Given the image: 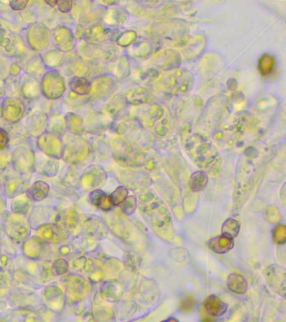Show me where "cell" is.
<instances>
[{
	"instance_id": "6da1fadb",
	"label": "cell",
	"mask_w": 286,
	"mask_h": 322,
	"mask_svg": "<svg viewBox=\"0 0 286 322\" xmlns=\"http://www.w3.org/2000/svg\"><path fill=\"white\" fill-rule=\"evenodd\" d=\"M0 47L12 57L20 56L25 50L22 38L3 21H0Z\"/></svg>"
},
{
	"instance_id": "7a4b0ae2",
	"label": "cell",
	"mask_w": 286,
	"mask_h": 322,
	"mask_svg": "<svg viewBox=\"0 0 286 322\" xmlns=\"http://www.w3.org/2000/svg\"><path fill=\"white\" fill-rule=\"evenodd\" d=\"M5 229L10 238L20 243L30 237L31 228L25 216L11 214L5 222Z\"/></svg>"
},
{
	"instance_id": "3957f363",
	"label": "cell",
	"mask_w": 286,
	"mask_h": 322,
	"mask_svg": "<svg viewBox=\"0 0 286 322\" xmlns=\"http://www.w3.org/2000/svg\"><path fill=\"white\" fill-rule=\"evenodd\" d=\"M41 92L49 99H58L66 91L65 81L55 71L46 72L41 81Z\"/></svg>"
},
{
	"instance_id": "277c9868",
	"label": "cell",
	"mask_w": 286,
	"mask_h": 322,
	"mask_svg": "<svg viewBox=\"0 0 286 322\" xmlns=\"http://www.w3.org/2000/svg\"><path fill=\"white\" fill-rule=\"evenodd\" d=\"M38 147L43 154L52 159H61L63 157V143L60 138L54 133L40 134L37 141Z\"/></svg>"
},
{
	"instance_id": "5b68a950",
	"label": "cell",
	"mask_w": 286,
	"mask_h": 322,
	"mask_svg": "<svg viewBox=\"0 0 286 322\" xmlns=\"http://www.w3.org/2000/svg\"><path fill=\"white\" fill-rule=\"evenodd\" d=\"M50 36V30L40 23L33 24L27 30L28 43L35 50H43L47 47Z\"/></svg>"
},
{
	"instance_id": "8992f818",
	"label": "cell",
	"mask_w": 286,
	"mask_h": 322,
	"mask_svg": "<svg viewBox=\"0 0 286 322\" xmlns=\"http://www.w3.org/2000/svg\"><path fill=\"white\" fill-rule=\"evenodd\" d=\"M87 154L88 145L84 139H72L63 149V159L67 163L77 165L84 160L87 158Z\"/></svg>"
},
{
	"instance_id": "52a82bcc",
	"label": "cell",
	"mask_w": 286,
	"mask_h": 322,
	"mask_svg": "<svg viewBox=\"0 0 286 322\" xmlns=\"http://www.w3.org/2000/svg\"><path fill=\"white\" fill-rule=\"evenodd\" d=\"M13 165L19 173H31L35 170V154L27 147H19L13 154Z\"/></svg>"
},
{
	"instance_id": "ba28073f",
	"label": "cell",
	"mask_w": 286,
	"mask_h": 322,
	"mask_svg": "<svg viewBox=\"0 0 286 322\" xmlns=\"http://www.w3.org/2000/svg\"><path fill=\"white\" fill-rule=\"evenodd\" d=\"M36 231L38 237L47 243L58 244L69 238V232L58 223H47Z\"/></svg>"
},
{
	"instance_id": "9c48e42d",
	"label": "cell",
	"mask_w": 286,
	"mask_h": 322,
	"mask_svg": "<svg viewBox=\"0 0 286 322\" xmlns=\"http://www.w3.org/2000/svg\"><path fill=\"white\" fill-rule=\"evenodd\" d=\"M25 107L22 101L15 97H9L2 103V116L10 123L20 121L25 114Z\"/></svg>"
},
{
	"instance_id": "30bf717a",
	"label": "cell",
	"mask_w": 286,
	"mask_h": 322,
	"mask_svg": "<svg viewBox=\"0 0 286 322\" xmlns=\"http://www.w3.org/2000/svg\"><path fill=\"white\" fill-rule=\"evenodd\" d=\"M53 43L58 50L63 52H68L76 46L75 36L68 28L61 26L55 29L53 33Z\"/></svg>"
},
{
	"instance_id": "8fae6325",
	"label": "cell",
	"mask_w": 286,
	"mask_h": 322,
	"mask_svg": "<svg viewBox=\"0 0 286 322\" xmlns=\"http://www.w3.org/2000/svg\"><path fill=\"white\" fill-rule=\"evenodd\" d=\"M65 286L68 294L72 297H82L90 290L88 281L77 275H71L66 278Z\"/></svg>"
},
{
	"instance_id": "7c38bea8",
	"label": "cell",
	"mask_w": 286,
	"mask_h": 322,
	"mask_svg": "<svg viewBox=\"0 0 286 322\" xmlns=\"http://www.w3.org/2000/svg\"><path fill=\"white\" fill-rule=\"evenodd\" d=\"M47 246V243H45L38 236H35L25 241L23 246V252L25 257L30 259H40L43 256H45Z\"/></svg>"
},
{
	"instance_id": "4fadbf2b",
	"label": "cell",
	"mask_w": 286,
	"mask_h": 322,
	"mask_svg": "<svg viewBox=\"0 0 286 322\" xmlns=\"http://www.w3.org/2000/svg\"><path fill=\"white\" fill-rule=\"evenodd\" d=\"M35 169L43 176L52 177L59 171V162L44 154H38L35 155Z\"/></svg>"
},
{
	"instance_id": "5bb4252c",
	"label": "cell",
	"mask_w": 286,
	"mask_h": 322,
	"mask_svg": "<svg viewBox=\"0 0 286 322\" xmlns=\"http://www.w3.org/2000/svg\"><path fill=\"white\" fill-rule=\"evenodd\" d=\"M103 175V171L99 167L90 166L81 177V185L86 190L96 188L102 183Z\"/></svg>"
},
{
	"instance_id": "9a60e30c",
	"label": "cell",
	"mask_w": 286,
	"mask_h": 322,
	"mask_svg": "<svg viewBox=\"0 0 286 322\" xmlns=\"http://www.w3.org/2000/svg\"><path fill=\"white\" fill-rule=\"evenodd\" d=\"M284 268L279 267L276 265L269 266L267 270L266 277L267 280L269 281V285H271L272 288H274V290H276L279 294L281 292L284 296V290H285V280H284Z\"/></svg>"
},
{
	"instance_id": "2e32d148",
	"label": "cell",
	"mask_w": 286,
	"mask_h": 322,
	"mask_svg": "<svg viewBox=\"0 0 286 322\" xmlns=\"http://www.w3.org/2000/svg\"><path fill=\"white\" fill-rule=\"evenodd\" d=\"M48 118L45 114L35 113L29 116L26 122L27 130L31 135H40L47 125Z\"/></svg>"
},
{
	"instance_id": "e0dca14e",
	"label": "cell",
	"mask_w": 286,
	"mask_h": 322,
	"mask_svg": "<svg viewBox=\"0 0 286 322\" xmlns=\"http://www.w3.org/2000/svg\"><path fill=\"white\" fill-rule=\"evenodd\" d=\"M50 191V186L44 181H38L26 191V196L33 202L41 201L46 198Z\"/></svg>"
},
{
	"instance_id": "ac0fdd59",
	"label": "cell",
	"mask_w": 286,
	"mask_h": 322,
	"mask_svg": "<svg viewBox=\"0 0 286 322\" xmlns=\"http://www.w3.org/2000/svg\"><path fill=\"white\" fill-rule=\"evenodd\" d=\"M205 310L209 315L212 316H221L226 313L227 310V305L223 301H221L216 295H210L205 300Z\"/></svg>"
},
{
	"instance_id": "d6986e66",
	"label": "cell",
	"mask_w": 286,
	"mask_h": 322,
	"mask_svg": "<svg viewBox=\"0 0 286 322\" xmlns=\"http://www.w3.org/2000/svg\"><path fill=\"white\" fill-rule=\"evenodd\" d=\"M28 184L21 178H11L5 184V194L10 198H15L27 191Z\"/></svg>"
},
{
	"instance_id": "ffe728a7",
	"label": "cell",
	"mask_w": 286,
	"mask_h": 322,
	"mask_svg": "<svg viewBox=\"0 0 286 322\" xmlns=\"http://www.w3.org/2000/svg\"><path fill=\"white\" fill-rule=\"evenodd\" d=\"M88 200L92 205H94L102 211H110L113 206L109 196L101 190L92 191L88 196Z\"/></svg>"
},
{
	"instance_id": "44dd1931",
	"label": "cell",
	"mask_w": 286,
	"mask_h": 322,
	"mask_svg": "<svg viewBox=\"0 0 286 322\" xmlns=\"http://www.w3.org/2000/svg\"><path fill=\"white\" fill-rule=\"evenodd\" d=\"M234 239L226 238L224 236H217L215 238H212L208 243V247L211 250L213 251L218 254H224L232 248H234Z\"/></svg>"
},
{
	"instance_id": "7402d4cb",
	"label": "cell",
	"mask_w": 286,
	"mask_h": 322,
	"mask_svg": "<svg viewBox=\"0 0 286 322\" xmlns=\"http://www.w3.org/2000/svg\"><path fill=\"white\" fill-rule=\"evenodd\" d=\"M56 223L67 230H74L79 223V217L74 210H68L59 214Z\"/></svg>"
},
{
	"instance_id": "603a6c76",
	"label": "cell",
	"mask_w": 286,
	"mask_h": 322,
	"mask_svg": "<svg viewBox=\"0 0 286 322\" xmlns=\"http://www.w3.org/2000/svg\"><path fill=\"white\" fill-rule=\"evenodd\" d=\"M33 201L28 198L26 195H20L15 197L11 203V211L13 214L16 215L26 216L32 207Z\"/></svg>"
},
{
	"instance_id": "cb8c5ba5",
	"label": "cell",
	"mask_w": 286,
	"mask_h": 322,
	"mask_svg": "<svg viewBox=\"0 0 286 322\" xmlns=\"http://www.w3.org/2000/svg\"><path fill=\"white\" fill-rule=\"evenodd\" d=\"M226 284H227L229 290L234 293L239 294V295L245 294L247 289H248V283H247L246 279L244 276L238 275V274L229 275L227 280H226Z\"/></svg>"
},
{
	"instance_id": "d4e9b609",
	"label": "cell",
	"mask_w": 286,
	"mask_h": 322,
	"mask_svg": "<svg viewBox=\"0 0 286 322\" xmlns=\"http://www.w3.org/2000/svg\"><path fill=\"white\" fill-rule=\"evenodd\" d=\"M49 211L43 207H37L34 210L33 213L30 215V218L28 219L30 228L35 230H38L40 227L47 224L49 220Z\"/></svg>"
},
{
	"instance_id": "484cf974",
	"label": "cell",
	"mask_w": 286,
	"mask_h": 322,
	"mask_svg": "<svg viewBox=\"0 0 286 322\" xmlns=\"http://www.w3.org/2000/svg\"><path fill=\"white\" fill-rule=\"evenodd\" d=\"M69 87L74 94L79 96L88 94L92 89L90 82L84 77H72L69 82Z\"/></svg>"
},
{
	"instance_id": "4316f807",
	"label": "cell",
	"mask_w": 286,
	"mask_h": 322,
	"mask_svg": "<svg viewBox=\"0 0 286 322\" xmlns=\"http://www.w3.org/2000/svg\"><path fill=\"white\" fill-rule=\"evenodd\" d=\"M66 125L68 131L74 135H81L84 131V125L82 119L77 114L69 113L65 117Z\"/></svg>"
},
{
	"instance_id": "83f0119b",
	"label": "cell",
	"mask_w": 286,
	"mask_h": 322,
	"mask_svg": "<svg viewBox=\"0 0 286 322\" xmlns=\"http://www.w3.org/2000/svg\"><path fill=\"white\" fill-rule=\"evenodd\" d=\"M240 224L234 218H228L221 226V235L234 239L239 235Z\"/></svg>"
},
{
	"instance_id": "f1b7e54d",
	"label": "cell",
	"mask_w": 286,
	"mask_h": 322,
	"mask_svg": "<svg viewBox=\"0 0 286 322\" xmlns=\"http://www.w3.org/2000/svg\"><path fill=\"white\" fill-rule=\"evenodd\" d=\"M40 86L35 80H30L21 87L23 95L27 98H35L40 93Z\"/></svg>"
},
{
	"instance_id": "f546056e",
	"label": "cell",
	"mask_w": 286,
	"mask_h": 322,
	"mask_svg": "<svg viewBox=\"0 0 286 322\" xmlns=\"http://www.w3.org/2000/svg\"><path fill=\"white\" fill-rule=\"evenodd\" d=\"M207 177L202 172H197L192 176L191 187L194 191H201L207 185Z\"/></svg>"
},
{
	"instance_id": "4dcf8cb0",
	"label": "cell",
	"mask_w": 286,
	"mask_h": 322,
	"mask_svg": "<svg viewBox=\"0 0 286 322\" xmlns=\"http://www.w3.org/2000/svg\"><path fill=\"white\" fill-rule=\"evenodd\" d=\"M69 270V264L68 262L63 258H59L52 263L51 266V271L52 274L55 276H62L68 272Z\"/></svg>"
},
{
	"instance_id": "1f68e13d",
	"label": "cell",
	"mask_w": 286,
	"mask_h": 322,
	"mask_svg": "<svg viewBox=\"0 0 286 322\" xmlns=\"http://www.w3.org/2000/svg\"><path fill=\"white\" fill-rule=\"evenodd\" d=\"M127 195V190L125 187L120 186V187H118L117 190L113 193L110 195V200L112 201L113 206H118V205L122 204L126 200Z\"/></svg>"
},
{
	"instance_id": "d6a6232c",
	"label": "cell",
	"mask_w": 286,
	"mask_h": 322,
	"mask_svg": "<svg viewBox=\"0 0 286 322\" xmlns=\"http://www.w3.org/2000/svg\"><path fill=\"white\" fill-rule=\"evenodd\" d=\"M44 60L49 67H58L62 61V54L58 50H50L45 54Z\"/></svg>"
},
{
	"instance_id": "836d02e7",
	"label": "cell",
	"mask_w": 286,
	"mask_h": 322,
	"mask_svg": "<svg viewBox=\"0 0 286 322\" xmlns=\"http://www.w3.org/2000/svg\"><path fill=\"white\" fill-rule=\"evenodd\" d=\"M42 60L39 59V58H34V59L30 60V62H29V64L27 65V71L30 73H32L34 75H39L41 72H43L45 67L43 66Z\"/></svg>"
},
{
	"instance_id": "e575fe53",
	"label": "cell",
	"mask_w": 286,
	"mask_h": 322,
	"mask_svg": "<svg viewBox=\"0 0 286 322\" xmlns=\"http://www.w3.org/2000/svg\"><path fill=\"white\" fill-rule=\"evenodd\" d=\"M273 233V238L276 243H284L285 241V227L283 225H278L274 228Z\"/></svg>"
},
{
	"instance_id": "d590c367",
	"label": "cell",
	"mask_w": 286,
	"mask_h": 322,
	"mask_svg": "<svg viewBox=\"0 0 286 322\" xmlns=\"http://www.w3.org/2000/svg\"><path fill=\"white\" fill-rule=\"evenodd\" d=\"M135 208H136V202H135V199L132 198V197L128 198L122 203L123 211L127 215L133 213L135 211Z\"/></svg>"
},
{
	"instance_id": "8d00e7d4",
	"label": "cell",
	"mask_w": 286,
	"mask_h": 322,
	"mask_svg": "<svg viewBox=\"0 0 286 322\" xmlns=\"http://www.w3.org/2000/svg\"><path fill=\"white\" fill-rule=\"evenodd\" d=\"M72 5H73V3L70 0H61L56 3V6L59 10L64 14L70 12L72 9Z\"/></svg>"
},
{
	"instance_id": "74e56055",
	"label": "cell",
	"mask_w": 286,
	"mask_h": 322,
	"mask_svg": "<svg viewBox=\"0 0 286 322\" xmlns=\"http://www.w3.org/2000/svg\"><path fill=\"white\" fill-rule=\"evenodd\" d=\"M195 304H196V302H195V300L193 298H185L182 302V310H185V311H191V310H193Z\"/></svg>"
},
{
	"instance_id": "f35d334b",
	"label": "cell",
	"mask_w": 286,
	"mask_h": 322,
	"mask_svg": "<svg viewBox=\"0 0 286 322\" xmlns=\"http://www.w3.org/2000/svg\"><path fill=\"white\" fill-rule=\"evenodd\" d=\"M9 142H10V138L7 132L0 128V150L5 149L9 144Z\"/></svg>"
},
{
	"instance_id": "ab89813d",
	"label": "cell",
	"mask_w": 286,
	"mask_h": 322,
	"mask_svg": "<svg viewBox=\"0 0 286 322\" xmlns=\"http://www.w3.org/2000/svg\"><path fill=\"white\" fill-rule=\"evenodd\" d=\"M27 5L28 1H25V0H14L10 2V7L12 8L13 10H18V11L25 10Z\"/></svg>"
},
{
	"instance_id": "60d3db41",
	"label": "cell",
	"mask_w": 286,
	"mask_h": 322,
	"mask_svg": "<svg viewBox=\"0 0 286 322\" xmlns=\"http://www.w3.org/2000/svg\"><path fill=\"white\" fill-rule=\"evenodd\" d=\"M20 72V67L16 64H13L10 68V73L12 76H17Z\"/></svg>"
},
{
	"instance_id": "b9f144b4",
	"label": "cell",
	"mask_w": 286,
	"mask_h": 322,
	"mask_svg": "<svg viewBox=\"0 0 286 322\" xmlns=\"http://www.w3.org/2000/svg\"><path fill=\"white\" fill-rule=\"evenodd\" d=\"M45 3H46L48 5H50V7L54 8L56 6V3H58V1L52 0V1H45Z\"/></svg>"
},
{
	"instance_id": "7bdbcfd3",
	"label": "cell",
	"mask_w": 286,
	"mask_h": 322,
	"mask_svg": "<svg viewBox=\"0 0 286 322\" xmlns=\"http://www.w3.org/2000/svg\"><path fill=\"white\" fill-rule=\"evenodd\" d=\"M161 322H179L178 320L176 319V318H169V319H167V320H163Z\"/></svg>"
},
{
	"instance_id": "ee69618b",
	"label": "cell",
	"mask_w": 286,
	"mask_h": 322,
	"mask_svg": "<svg viewBox=\"0 0 286 322\" xmlns=\"http://www.w3.org/2000/svg\"><path fill=\"white\" fill-rule=\"evenodd\" d=\"M4 206H5V202H4V200H3L2 197L0 196V211H2Z\"/></svg>"
},
{
	"instance_id": "f6af8a7d",
	"label": "cell",
	"mask_w": 286,
	"mask_h": 322,
	"mask_svg": "<svg viewBox=\"0 0 286 322\" xmlns=\"http://www.w3.org/2000/svg\"><path fill=\"white\" fill-rule=\"evenodd\" d=\"M3 89H4V87H1V83H0V95H2Z\"/></svg>"
},
{
	"instance_id": "bcb514c9",
	"label": "cell",
	"mask_w": 286,
	"mask_h": 322,
	"mask_svg": "<svg viewBox=\"0 0 286 322\" xmlns=\"http://www.w3.org/2000/svg\"><path fill=\"white\" fill-rule=\"evenodd\" d=\"M202 322H215L214 320H210V319H207V320H204Z\"/></svg>"
},
{
	"instance_id": "7dc6e473",
	"label": "cell",
	"mask_w": 286,
	"mask_h": 322,
	"mask_svg": "<svg viewBox=\"0 0 286 322\" xmlns=\"http://www.w3.org/2000/svg\"><path fill=\"white\" fill-rule=\"evenodd\" d=\"M0 115H2V104L0 103Z\"/></svg>"
}]
</instances>
